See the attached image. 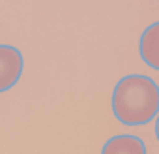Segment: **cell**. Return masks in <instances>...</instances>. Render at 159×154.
I'll use <instances>...</instances> for the list:
<instances>
[{"instance_id":"cell-1","label":"cell","mask_w":159,"mask_h":154,"mask_svg":"<svg viewBox=\"0 0 159 154\" xmlns=\"http://www.w3.org/2000/svg\"><path fill=\"white\" fill-rule=\"evenodd\" d=\"M112 113L124 126H142L159 113V85L140 73L125 75L114 85Z\"/></svg>"},{"instance_id":"cell-2","label":"cell","mask_w":159,"mask_h":154,"mask_svg":"<svg viewBox=\"0 0 159 154\" xmlns=\"http://www.w3.org/2000/svg\"><path fill=\"white\" fill-rule=\"evenodd\" d=\"M25 70L23 53L13 45H0V94L13 89Z\"/></svg>"},{"instance_id":"cell-3","label":"cell","mask_w":159,"mask_h":154,"mask_svg":"<svg viewBox=\"0 0 159 154\" xmlns=\"http://www.w3.org/2000/svg\"><path fill=\"white\" fill-rule=\"evenodd\" d=\"M139 53L146 66L159 71V21L144 28L139 38Z\"/></svg>"},{"instance_id":"cell-4","label":"cell","mask_w":159,"mask_h":154,"mask_svg":"<svg viewBox=\"0 0 159 154\" xmlns=\"http://www.w3.org/2000/svg\"><path fill=\"white\" fill-rule=\"evenodd\" d=\"M101 154H146V145L137 135L122 133L111 137L103 145Z\"/></svg>"},{"instance_id":"cell-5","label":"cell","mask_w":159,"mask_h":154,"mask_svg":"<svg viewBox=\"0 0 159 154\" xmlns=\"http://www.w3.org/2000/svg\"><path fill=\"white\" fill-rule=\"evenodd\" d=\"M155 137H157V141H159V113H157V117H155Z\"/></svg>"}]
</instances>
